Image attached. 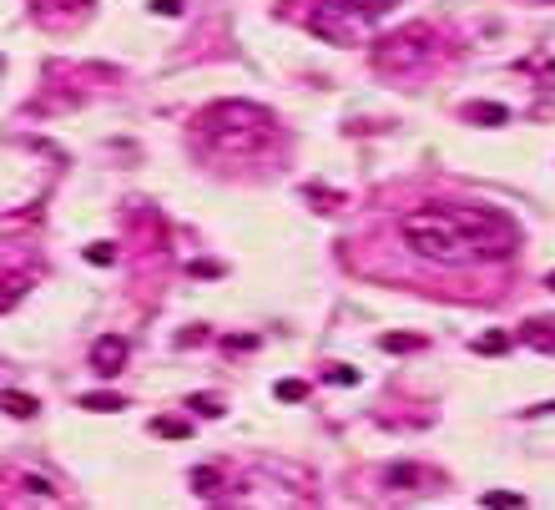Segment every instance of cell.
Segmentation results:
<instances>
[{
  "label": "cell",
  "mask_w": 555,
  "mask_h": 510,
  "mask_svg": "<svg viewBox=\"0 0 555 510\" xmlns=\"http://www.w3.org/2000/svg\"><path fill=\"white\" fill-rule=\"evenodd\" d=\"M349 6H374L379 11V6H388V0H349Z\"/></svg>",
  "instance_id": "13"
},
{
  "label": "cell",
  "mask_w": 555,
  "mask_h": 510,
  "mask_svg": "<svg viewBox=\"0 0 555 510\" xmlns=\"http://www.w3.org/2000/svg\"><path fill=\"white\" fill-rule=\"evenodd\" d=\"M460 117H470V122H505V106H490V101H470Z\"/></svg>",
  "instance_id": "5"
},
{
  "label": "cell",
  "mask_w": 555,
  "mask_h": 510,
  "mask_svg": "<svg viewBox=\"0 0 555 510\" xmlns=\"http://www.w3.org/2000/svg\"><path fill=\"white\" fill-rule=\"evenodd\" d=\"M485 505H525V500H520V495H510V490H490V495H485Z\"/></svg>",
  "instance_id": "9"
},
{
  "label": "cell",
  "mask_w": 555,
  "mask_h": 510,
  "mask_svg": "<svg viewBox=\"0 0 555 510\" xmlns=\"http://www.w3.org/2000/svg\"><path fill=\"white\" fill-rule=\"evenodd\" d=\"M86 410H122L117 394H96V400H86Z\"/></svg>",
  "instance_id": "10"
},
{
  "label": "cell",
  "mask_w": 555,
  "mask_h": 510,
  "mask_svg": "<svg viewBox=\"0 0 555 510\" xmlns=\"http://www.w3.org/2000/svg\"><path fill=\"white\" fill-rule=\"evenodd\" d=\"M545 6H555V0H545Z\"/></svg>",
  "instance_id": "15"
},
{
  "label": "cell",
  "mask_w": 555,
  "mask_h": 510,
  "mask_svg": "<svg viewBox=\"0 0 555 510\" xmlns=\"http://www.w3.org/2000/svg\"><path fill=\"white\" fill-rule=\"evenodd\" d=\"M6 410H16L21 420H31L36 415V400H31V394H6Z\"/></svg>",
  "instance_id": "7"
},
{
  "label": "cell",
  "mask_w": 555,
  "mask_h": 510,
  "mask_svg": "<svg viewBox=\"0 0 555 510\" xmlns=\"http://www.w3.org/2000/svg\"><path fill=\"white\" fill-rule=\"evenodd\" d=\"M404 233L414 238V248L434 263H480V258H495L505 253L510 243H495V238H475L465 233L460 222L450 217V207H424L404 222Z\"/></svg>",
  "instance_id": "1"
},
{
  "label": "cell",
  "mask_w": 555,
  "mask_h": 510,
  "mask_svg": "<svg viewBox=\"0 0 555 510\" xmlns=\"http://www.w3.org/2000/svg\"><path fill=\"white\" fill-rule=\"evenodd\" d=\"M273 394H278V400H303V394H308V384H303V379H283Z\"/></svg>",
  "instance_id": "8"
},
{
  "label": "cell",
  "mask_w": 555,
  "mask_h": 510,
  "mask_svg": "<svg viewBox=\"0 0 555 510\" xmlns=\"http://www.w3.org/2000/svg\"><path fill=\"white\" fill-rule=\"evenodd\" d=\"M157 434H187L182 420H157Z\"/></svg>",
  "instance_id": "11"
},
{
  "label": "cell",
  "mask_w": 555,
  "mask_h": 510,
  "mask_svg": "<svg viewBox=\"0 0 555 510\" xmlns=\"http://www.w3.org/2000/svg\"><path fill=\"white\" fill-rule=\"evenodd\" d=\"M122 359H127V344H122V338H101V344L91 349V364H96L101 374H117Z\"/></svg>",
  "instance_id": "3"
},
{
  "label": "cell",
  "mask_w": 555,
  "mask_h": 510,
  "mask_svg": "<svg viewBox=\"0 0 555 510\" xmlns=\"http://www.w3.org/2000/svg\"><path fill=\"white\" fill-rule=\"evenodd\" d=\"M379 349H388V354H419V349H424V338H419V333H384V338H379Z\"/></svg>",
  "instance_id": "4"
},
{
  "label": "cell",
  "mask_w": 555,
  "mask_h": 510,
  "mask_svg": "<svg viewBox=\"0 0 555 510\" xmlns=\"http://www.w3.org/2000/svg\"><path fill=\"white\" fill-rule=\"evenodd\" d=\"M520 338H525L530 349H540V354H555V318H530L520 328Z\"/></svg>",
  "instance_id": "2"
},
{
  "label": "cell",
  "mask_w": 555,
  "mask_h": 510,
  "mask_svg": "<svg viewBox=\"0 0 555 510\" xmlns=\"http://www.w3.org/2000/svg\"><path fill=\"white\" fill-rule=\"evenodd\" d=\"M545 288H555V273H550V278H545Z\"/></svg>",
  "instance_id": "14"
},
{
  "label": "cell",
  "mask_w": 555,
  "mask_h": 510,
  "mask_svg": "<svg viewBox=\"0 0 555 510\" xmlns=\"http://www.w3.org/2000/svg\"><path fill=\"white\" fill-rule=\"evenodd\" d=\"M152 11H157V16H166V11L177 16V0H152Z\"/></svg>",
  "instance_id": "12"
},
{
  "label": "cell",
  "mask_w": 555,
  "mask_h": 510,
  "mask_svg": "<svg viewBox=\"0 0 555 510\" xmlns=\"http://www.w3.org/2000/svg\"><path fill=\"white\" fill-rule=\"evenodd\" d=\"M505 349H510L505 333H480V338H475V354H505Z\"/></svg>",
  "instance_id": "6"
}]
</instances>
